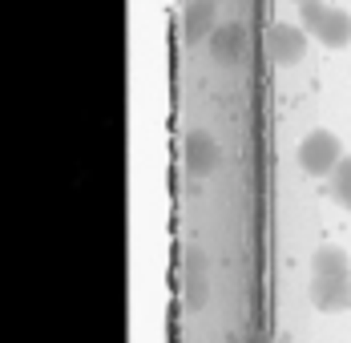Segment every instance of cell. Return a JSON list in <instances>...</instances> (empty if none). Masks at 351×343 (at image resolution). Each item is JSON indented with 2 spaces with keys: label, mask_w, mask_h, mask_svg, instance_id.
<instances>
[{
  "label": "cell",
  "mask_w": 351,
  "mask_h": 343,
  "mask_svg": "<svg viewBox=\"0 0 351 343\" xmlns=\"http://www.w3.org/2000/svg\"><path fill=\"white\" fill-rule=\"evenodd\" d=\"M311 299L327 315L351 307V263L339 246H319L315 250V259H311Z\"/></svg>",
  "instance_id": "6da1fadb"
},
{
  "label": "cell",
  "mask_w": 351,
  "mask_h": 343,
  "mask_svg": "<svg viewBox=\"0 0 351 343\" xmlns=\"http://www.w3.org/2000/svg\"><path fill=\"white\" fill-rule=\"evenodd\" d=\"M299 21H303V29L315 36L319 45H327V49H343L351 40V16L343 8H335V4L307 0V4H299Z\"/></svg>",
  "instance_id": "7a4b0ae2"
},
{
  "label": "cell",
  "mask_w": 351,
  "mask_h": 343,
  "mask_svg": "<svg viewBox=\"0 0 351 343\" xmlns=\"http://www.w3.org/2000/svg\"><path fill=\"white\" fill-rule=\"evenodd\" d=\"M339 162H343V145H339V137L331 134V130H311L299 141V166H303V174L331 178V174L339 170Z\"/></svg>",
  "instance_id": "3957f363"
},
{
  "label": "cell",
  "mask_w": 351,
  "mask_h": 343,
  "mask_svg": "<svg viewBox=\"0 0 351 343\" xmlns=\"http://www.w3.org/2000/svg\"><path fill=\"white\" fill-rule=\"evenodd\" d=\"M307 29L303 25H271L267 29V53H271V61L275 65H299L303 61V53H307Z\"/></svg>",
  "instance_id": "277c9868"
},
{
  "label": "cell",
  "mask_w": 351,
  "mask_h": 343,
  "mask_svg": "<svg viewBox=\"0 0 351 343\" xmlns=\"http://www.w3.org/2000/svg\"><path fill=\"white\" fill-rule=\"evenodd\" d=\"M327 186H331V198L343 206V210H351V154L339 162V170L327 178Z\"/></svg>",
  "instance_id": "5b68a950"
},
{
  "label": "cell",
  "mask_w": 351,
  "mask_h": 343,
  "mask_svg": "<svg viewBox=\"0 0 351 343\" xmlns=\"http://www.w3.org/2000/svg\"><path fill=\"white\" fill-rule=\"evenodd\" d=\"M295 4H307V0H295Z\"/></svg>",
  "instance_id": "8992f818"
}]
</instances>
